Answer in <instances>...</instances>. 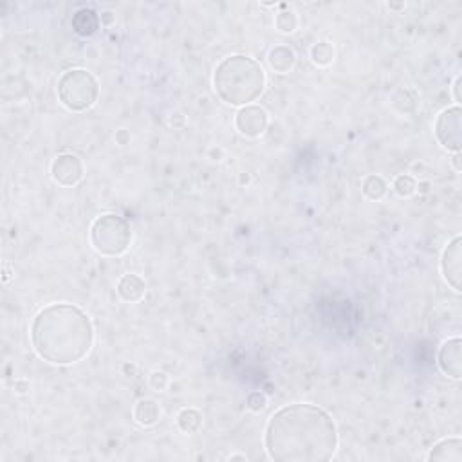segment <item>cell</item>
Masks as SVG:
<instances>
[{
    "instance_id": "1",
    "label": "cell",
    "mask_w": 462,
    "mask_h": 462,
    "mask_svg": "<svg viewBox=\"0 0 462 462\" xmlns=\"http://www.w3.org/2000/svg\"><path fill=\"white\" fill-rule=\"evenodd\" d=\"M336 422L320 406L296 403L275 412L266 427L264 445L276 462H325L338 449Z\"/></svg>"
},
{
    "instance_id": "2",
    "label": "cell",
    "mask_w": 462,
    "mask_h": 462,
    "mask_svg": "<svg viewBox=\"0 0 462 462\" xmlns=\"http://www.w3.org/2000/svg\"><path fill=\"white\" fill-rule=\"evenodd\" d=\"M33 349L53 365L78 363L94 345V327L87 312L71 303H53L35 316Z\"/></svg>"
},
{
    "instance_id": "3",
    "label": "cell",
    "mask_w": 462,
    "mask_h": 462,
    "mask_svg": "<svg viewBox=\"0 0 462 462\" xmlns=\"http://www.w3.org/2000/svg\"><path fill=\"white\" fill-rule=\"evenodd\" d=\"M214 87L218 98L231 107H248L262 96L266 72L255 58L231 54L215 69Z\"/></svg>"
},
{
    "instance_id": "4",
    "label": "cell",
    "mask_w": 462,
    "mask_h": 462,
    "mask_svg": "<svg viewBox=\"0 0 462 462\" xmlns=\"http://www.w3.org/2000/svg\"><path fill=\"white\" fill-rule=\"evenodd\" d=\"M58 99L67 111L83 112L93 107L99 94V85L85 69H69L58 80Z\"/></svg>"
},
{
    "instance_id": "5",
    "label": "cell",
    "mask_w": 462,
    "mask_h": 462,
    "mask_svg": "<svg viewBox=\"0 0 462 462\" xmlns=\"http://www.w3.org/2000/svg\"><path fill=\"white\" fill-rule=\"evenodd\" d=\"M90 246L103 257H120L132 242V230L123 217L105 214L90 226Z\"/></svg>"
},
{
    "instance_id": "6",
    "label": "cell",
    "mask_w": 462,
    "mask_h": 462,
    "mask_svg": "<svg viewBox=\"0 0 462 462\" xmlns=\"http://www.w3.org/2000/svg\"><path fill=\"white\" fill-rule=\"evenodd\" d=\"M436 136L448 150L459 154L462 147V111L459 105L445 109L437 116Z\"/></svg>"
},
{
    "instance_id": "7",
    "label": "cell",
    "mask_w": 462,
    "mask_h": 462,
    "mask_svg": "<svg viewBox=\"0 0 462 462\" xmlns=\"http://www.w3.org/2000/svg\"><path fill=\"white\" fill-rule=\"evenodd\" d=\"M51 175L60 186H76L83 179V163L74 154H60L51 165Z\"/></svg>"
},
{
    "instance_id": "8",
    "label": "cell",
    "mask_w": 462,
    "mask_h": 462,
    "mask_svg": "<svg viewBox=\"0 0 462 462\" xmlns=\"http://www.w3.org/2000/svg\"><path fill=\"white\" fill-rule=\"evenodd\" d=\"M267 112L258 105L242 107L235 116V127L246 138H260L267 129Z\"/></svg>"
},
{
    "instance_id": "9",
    "label": "cell",
    "mask_w": 462,
    "mask_h": 462,
    "mask_svg": "<svg viewBox=\"0 0 462 462\" xmlns=\"http://www.w3.org/2000/svg\"><path fill=\"white\" fill-rule=\"evenodd\" d=\"M462 239L461 235L455 237L448 246H446L443 258H440V271L448 285H452L454 291L461 293V278H462Z\"/></svg>"
},
{
    "instance_id": "10",
    "label": "cell",
    "mask_w": 462,
    "mask_h": 462,
    "mask_svg": "<svg viewBox=\"0 0 462 462\" xmlns=\"http://www.w3.org/2000/svg\"><path fill=\"white\" fill-rule=\"evenodd\" d=\"M439 369L452 379L462 378V342L461 338H452L443 343L439 351Z\"/></svg>"
},
{
    "instance_id": "11",
    "label": "cell",
    "mask_w": 462,
    "mask_h": 462,
    "mask_svg": "<svg viewBox=\"0 0 462 462\" xmlns=\"http://www.w3.org/2000/svg\"><path fill=\"white\" fill-rule=\"evenodd\" d=\"M118 294L121 300L129 303L141 302L145 294H147V284L139 275H123L118 282Z\"/></svg>"
},
{
    "instance_id": "12",
    "label": "cell",
    "mask_w": 462,
    "mask_h": 462,
    "mask_svg": "<svg viewBox=\"0 0 462 462\" xmlns=\"http://www.w3.org/2000/svg\"><path fill=\"white\" fill-rule=\"evenodd\" d=\"M428 461L462 462V440L459 437H448L437 443L428 454Z\"/></svg>"
},
{
    "instance_id": "13",
    "label": "cell",
    "mask_w": 462,
    "mask_h": 462,
    "mask_svg": "<svg viewBox=\"0 0 462 462\" xmlns=\"http://www.w3.org/2000/svg\"><path fill=\"white\" fill-rule=\"evenodd\" d=\"M267 62H269V67H271L273 71L285 74L296 63V53L289 45H276L267 54Z\"/></svg>"
},
{
    "instance_id": "14",
    "label": "cell",
    "mask_w": 462,
    "mask_h": 462,
    "mask_svg": "<svg viewBox=\"0 0 462 462\" xmlns=\"http://www.w3.org/2000/svg\"><path fill=\"white\" fill-rule=\"evenodd\" d=\"M99 24H102V20H99V17L94 13L93 9H80L72 17V29L80 36L94 35V33L98 31Z\"/></svg>"
},
{
    "instance_id": "15",
    "label": "cell",
    "mask_w": 462,
    "mask_h": 462,
    "mask_svg": "<svg viewBox=\"0 0 462 462\" xmlns=\"http://www.w3.org/2000/svg\"><path fill=\"white\" fill-rule=\"evenodd\" d=\"M161 415L159 404L154 399H139L134 406V419L141 424V427H152L156 424Z\"/></svg>"
},
{
    "instance_id": "16",
    "label": "cell",
    "mask_w": 462,
    "mask_h": 462,
    "mask_svg": "<svg viewBox=\"0 0 462 462\" xmlns=\"http://www.w3.org/2000/svg\"><path fill=\"white\" fill-rule=\"evenodd\" d=\"M177 427L184 433H196L202 427V415L196 408H184L177 415Z\"/></svg>"
},
{
    "instance_id": "17",
    "label": "cell",
    "mask_w": 462,
    "mask_h": 462,
    "mask_svg": "<svg viewBox=\"0 0 462 462\" xmlns=\"http://www.w3.org/2000/svg\"><path fill=\"white\" fill-rule=\"evenodd\" d=\"M387 190L388 184L381 175H369L363 181V193L370 200H381L383 197L387 196Z\"/></svg>"
},
{
    "instance_id": "18",
    "label": "cell",
    "mask_w": 462,
    "mask_h": 462,
    "mask_svg": "<svg viewBox=\"0 0 462 462\" xmlns=\"http://www.w3.org/2000/svg\"><path fill=\"white\" fill-rule=\"evenodd\" d=\"M334 47L330 42H318L311 47V60L314 65L327 67L334 62Z\"/></svg>"
},
{
    "instance_id": "19",
    "label": "cell",
    "mask_w": 462,
    "mask_h": 462,
    "mask_svg": "<svg viewBox=\"0 0 462 462\" xmlns=\"http://www.w3.org/2000/svg\"><path fill=\"white\" fill-rule=\"evenodd\" d=\"M394 191H396L397 196L406 199V197H412L415 191H417V182L412 175H406V173H401L394 179Z\"/></svg>"
},
{
    "instance_id": "20",
    "label": "cell",
    "mask_w": 462,
    "mask_h": 462,
    "mask_svg": "<svg viewBox=\"0 0 462 462\" xmlns=\"http://www.w3.org/2000/svg\"><path fill=\"white\" fill-rule=\"evenodd\" d=\"M275 24L278 31L284 33V35H291V33L296 31L298 17L294 11H291V9L287 11V9H285V11H280V13L276 15Z\"/></svg>"
},
{
    "instance_id": "21",
    "label": "cell",
    "mask_w": 462,
    "mask_h": 462,
    "mask_svg": "<svg viewBox=\"0 0 462 462\" xmlns=\"http://www.w3.org/2000/svg\"><path fill=\"white\" fill-rule=\"evenodd\" d=\"M246 406H248L251 412H260L267 406V397L264 396L262 392H251L246 399Z\"/></svg>"
},
{
    "instance_id": "22",
    "label": "cell",
    "mask_w": 462,
    "mask_h": 462,
    "mask_svg": "<svg viewBox=\"0 0 462 462\" xmlns=\"http://www.w3.org/2000/svg\"><path fill=\"white\" fill-rule=\"evenodd\" d=\"M168 378H166L165 372H152L150 374V387L154 390H165Z\"/></svg>"
},
{
    "instance_id": "23",
    "label": "cell",
    "mask_w": 462,
    "mask_h": 462,
    "mask_svg": "<svg viewBox=\"0 0 462 462\" xmlns=\"http://www.w3.org/2000/svg\"><path fill=\"white\" fill-rule=\"evenodd\" d=\"M461 83H462V76H457V78H455V83H454V96H455V102L457 103L462 102Z\"/></svg>"
},
{
    "instance_id": "24",
    "label": "cell",
    "mask_w": 462,
    "mask_h": 462,
    "mask_svg": "<svg viewBox=\"0 0 462 462\" xmlns=\"http://www.w3.org/2000/svg\"><path fill=\"white\" fill-rule=\"evenodd\" d=\"M116 141L120 143V145H127V143L130 141L129 132H127V130H118V132H116Z\"/></svg>"
},
{
    "instance_id": "25",
    "label": "cell",
    "mask_w": 462,
    "mask_h": 462,
    "mask_svg": "<svg viewBox=\"0 0 462 462\" xmlns=\"http://www.w3.org/2000/svg\"><path fill=\"white\" fill-rule=\"evenodd\" d=\"M452 163H454L455 170H457V172H461V170H462V166H461V156H459V154H455V156H454V159H452Z\"/></svg>"
},
{
    "instance_id": "26",
    "label": "cell",
    "mask_w": 462,
    "mask_h": 462,
    "mask_svg": "<svg viewBox=\"0 0 462 462\" xmlns=\"http://www.w3.org/2000/svg\"><path fill=\"white\" fill-rule=\"evenodd\" d=\"M231 461H237V459H240V461H246V455H231Z\"/></svg>"
},
{
    "instance_id": "27",
    "label": "cell",
    "mask_w": 462,
    "mask_h": 462,
    "mask_svg": "<svg viewBox=\"0 0 462 462\" xmlns=\"http://www.w3.org/2000/svg\"><path fill=\"white\" fill-rule=\"evenodd\" d=\"M388 8H394V9H399V8H404V4H388Z\"/></svg>"
}]
</instances>
